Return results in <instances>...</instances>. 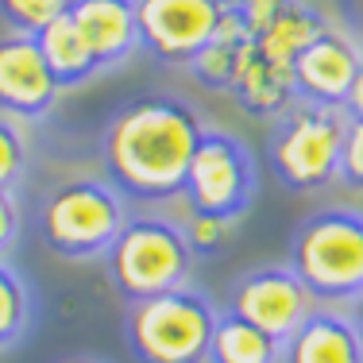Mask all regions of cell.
Returning a JSON list of instances; mask_svg holds the SVG:
<instances>
[{
    "instance_id": "1",
    "label": "cell",
    "mask_w": 363,
    "mask_h": 363,
    "mask_svg": "<svg viewBox=\"0 0 363 363\" xmlns=\"http://www.w3.org/2000/svg\"><path fill=\"white\" fill-rule=\"evenodd\" d=\"M205 120L189 101L170 93H143L124 101L101 128V170L128 201L162 205L186 189V170Z\"/></svg>"
},
{
    "instance_id": "2",
    "label": "cell",
    "mask_w": 363,
    "mask_h": 363,
    "mask_svg": "<svg viewBox=\"0 0 363 363\" xmlns=\"http://www.w3.org/2000/svg\"><path fill=\"white\" fill-rule=\"evenodd\" d=\"M128 197L97 174L62 178L39 197L35 205V236L50 255L70 263L105 259L112 240L128 224Z\"/></svg>"
},
{
    "instance_id": "3",
    "label": "cell",
    "mask_w": 363,
    "mask_h": 363,
    "mask_svg": "<svg viewBox=\"0 0 363 363\" xmlns=\"http://www.w3.org/2000/svg\"><path fill=\"white\" fill-rule=\"evenodd\" d=\"M317 306H348L363 290V209L321 205L294 228L290 259Z\"/></svg>"
},
{
    "instance_id": "4",
    "label": "cell",
    "mask_w": 363,
    "mask_h": 363,
    "mask_svg": "<svg viewBox=\"0 0 363 363\" xmlns=\"http://www.w3.org/2000/svg\"><path fill=\"white\" fill-rule=\"evenodd\" d=\"M194 247L186 240V228L162 213H135L120 228L105 252V274L112 290L132 306V301L155 298L174 286H186L194 274Z\"/></svg>"
},
{
    "instance_id": "5",
    "label": "cell",
    "mask_w": 363,
    "mask_h": 363,
    "mask_svg": "<svg viewBox=\"0 0 363 363\" xmlns=\"http://www.w3.org/2000/svg\"><path fill=\"white\" fill-rule=\"evenodd\" d=\"M217 313L209 294L186 282L132 301L124 313V344L140 363H209Z\"/></svg>"
},
{
    "instance_id": "6",
    "label": "cell",
    "mask_w": 363,
    "mask_h": 363,
    "mask_svg": "<svg viewBox=\"0 0 363 363\" xmlns=\"http://www.w3.org/2000/svg\"><path fill=\"white\" fill-rule=\"evenodd\" d=\"M348 112L313 101H294L274 116L267 135V159L271 170L290 194H321L333 182H340V155Z\"/></svg>"
},
{
    "instance_id": "7",
    "label": "cell",
    "mask_w": 363,
    "mask_h": 363,
    "mask_svg": "<svg viewBox=\"0 0 363 363\" xmlns=\"http://www.w3.org/2000/svg\"><path fill=\"white\" fill-rule=\"evenodd\" d=\"M255 194L259 162L252 147L224 128H205L186 170V189H182L189 213H209V217L240 224L252 213Z\"/></svg>"
},
{
    "instance_id": "8",
    "label": "cell",
    "mask_w": 363,
    "mask_h": 363,
    "mask_svg": "<svg viewBox=\"0 0 363 363\" xmlns=\"http://www.w3.org/2000/svg\"><path fill=\"white\" fill-rule=\"evenodd\" d=\"M232 0H135L140 47L162 66H189L217 35Z\"/></svg>"
},
{
    "instance_id": "9",
    "label": "cell",
    "mask_w": 363,
    "mask_h": 363,
    "mask_svg": "<svg viewBox=\"0 0 363 363\" xmlns=\"http://www.w3.org/2000/svg\"><path fill=\"white\" fill-rule=\"evenodd\" d=\"M313 306H317V298L309 294V286L298 279V271L290 263H263V267L236 274V282L224 294L220 309H228V313L259 325L263 333L286 340L294 328L309 317Z\"/></svg>"
},
{
    "instance_id": "10",
    "label": "cell",
    "mask_w": 363,
    "mask_h": 363,
    "mask_svg": "<svg viewBox=\"0 0 363 363\" xmlns=\"http://www.w3.org/2000/svg\"><path fill=\"white\" fill-rule=\"evenodd\" d=\"M62 85L55 82L35 35H0V112L20 124H39L55 112Z\"/></svg>"
},
{
    "instance_id": "11",
    "label": "cell",
    "mask_w": 363,
    "mask_h": 363,
    "mask_svg": "<svg viewBox=\"0 0 363 363\" xmlns=\"http://www.w3.org/2000/svg\"><path fill=\"white\" fill-rule=\"evenodd\" d=\"M359 55H363V43L352 31L325 23L301 47V55L294 58V93H298V101L344 108L359 70Z\"/></svg>"
},
{
    "instance_id": "12",
    "label": "cell",
    "mask_w": 363,
    "mask_h": 363,
    "mask_svg": "<svg viewBox=\"0 0 363 363\" xmlns=\"http://www.w3.org/2000/svg\"><path fill=\"white\" fill-rule=\"evenodd\" d=\"M70 20L93 50L101 74L124 66L140 50V12L135 0H74Z\"/></svg>"
},
{
    "instance_id": "13",
    "label": "cell",
    "mask_w": 363,
    "mask_h": 363,
    "mask_svg": "<svg viewBox=\"0 0 363 363\" xmlns=\"http://www.w3.org/2000/svg\"><path fill=\"white\" fill-rule=\"evenodd\" d=\"M279 363H363V336L344 306H313L282 340Z\"/></svg>"
},
{
    "instance_id": "14",
    "label": "cell",
    "mask_w": 363,
    "mask_h": 363,
    "mask_svg": "<svg viewBox=\"0 0 363 363\" xmlns=\"http://www.w3.org/2000/svg\"><path fill=\"white\" fill-rule=\"evenodd\" d=\"M228 97L247 116L274 120L298 101V93H294V70L274 62V58H267V55H259L255 43H252L244 62H240V70H236V82H232Z\"/></svg>"
},
{
    "instance_id": "15",
    "label": "cell",
    "mask_w": 363,
    "mask_h": 363,
    "mask_svg": "<svg viewBox=\"0 0 363 363\" xmlns=\"http://www.w3.org/2000/svg\"><path fill=\"white\" fill-rule=\"evenodd\" d=\"M247 47H252V31H247L244 20H240L236 0H232L228 16H224V23L217 28V35L205 43V50L186 66V70L197 85H205V89L228 93L232 82H236L240 62H244V55H247Z\"/></svg>"
},
{
    "instance_id": "16",
    "label": "cell",
    "mask_w": 363,
    "mask_h": 363,
    "mask_svg": "<svg viewBox=\"0 0 363 363\" xmlns=\"http://www.w3.org/2000/svg\"><path fill=\"white\" fill-rule=\"evenodd\" d=\"M35 39H39V50H43V58H47L50 74H55V82L62 85V93L66 89H82L85 82H93V77L101 74L97 58H93V50L85 47L82 31L74 28L70 12L58 16V20H50Z\"/></svg>"
},
{
    "instance_id": "17",
    "label": "cell",
    "mask_w": 363,
    "mask_h": 363,
    "mask_svg": "<svg viewBox=\"0 0 363 363\" xmlns=\"http://www.w3.org/2000/svg\"><path fill=\"white\" fill-rule=\"evenodd\" d=\"M325 23L328 20L321 16V8H313L309 0H290L263 31H255L252 43H255L259 55H267V58H274V62H282L294 70V58L301 55V47H306Z\"/></svg>"
},
{
    "instance_id": "18",
    "label": "cell",
    "mask_w": 363,
    "mask_h": 363,
    "mask_svg": "<svg viewBox=\"0 0 363 363\" xmlns=\"http://www.w3.org/2000/svg\"><path fill=\"white\" fill-rule=\"evenodd\" d=\"M282 359V340L263 333L259 325L220 309L217 328L209 344V363H279Z\"/></svg>"
},
{
    "instance_id": "19",
    "label": "cell",
    "mask_w": 363,
    "mask_h": 363,
    "mask_svg": "<svg viewBox=\"0 0 363 363\" xmlns=\"http://www.w3.org/2000/svg\"><path fill=\"white\" fill-rule=\"evenodd\" d=\"M39 321V298L31 282L16 271L8 259H0V352L20 348Z\"/></svg>"
},
{
    "instance_id": "20",
    "label": "cell",
    "mask_w": 363,
    "mask_h": 363,
    "mask_svg": "<svg viewBox=\"0 0 363 363\" xmlns=\"http://www.w3.org/2000/svg\"><path fill=\"white\" fill-rule=\"evenodd\" d=\"M28 162H31L28 128L0 112V189H20V182L28 178Z\"/></svg>"
},
{
    "instance_id": "21",
    "label": "cell",
    "mask_w": 363,
    "mask_h": 363,
    "mask_svg": "<svg viewBox=\"0 0 363 363\" xmlns=\"http://www.w3.org/2000/svg\"><path fill=\"white\" fill-rule=\"evenodd\" d=\"M74 0H0V20L8 31H23V35H39L50 20L70 12Z\"/></svg>"
},
{
    "instance_id": "22",
    "label": "cell",
    "mask_w": 363,
    "mask_h": 363,
    "mask_svg": "<svg viewBox=\"0 0 363 363\" xmlns=\"http://www.w3.org/2000/svg\"><path fill=\"white\" fill-rule=\"evenodd\" d=\"M182 228H186V240H189V247H194V255H217L232 244V236H236V224L209 217V213H189Z\"/></svg>"
},
{
    "instance_id": "23",
    "label": "cell",
    "mask_w": 363,
    "mask_h": 363,
    "mask_svg": "<svg viewBox=\"0 0 363 363\" xmlns=\"http://www.w3.org/2000/svg\"><path fill=\"white\" fill-rule=\"evenodd\" d=\"M340 182L348 189H356V194H363V116H348L344 155H340Z\"/></svg>"
},
{
    "instance_id": "24",
    "label": "cell",
    "mask_w": 363,
    "mask_h": 363,
    "mask_svg": "<svg viewBox=\"0 0 363 363\" xmlns=\"http://www.w3.org/2000/svg\"><path fill=\"white\" fill-rule=\"evenodd\" d=\"M23 236V205L16 189H0V259H8L16 252Z\"/></svg>"
},
{
    "instance_id": "25",
    "label": "cell",
    "mask_w": 363,
    "mask_h": 363,
    "mask_svg": "<svg viewBox=\"0 0 363 363\" xmlns=\"http://www.w3.org/2000/svg\"><path fill=\"white\" fill-rule=\"evenodd\" d=\"M344 112H348V116H363V55H359V70H356V82H352V93H348Z\"/></svg>"
},
{
    "instance_id": "26",
    "label": "cell",
    "mask_w": 363,
    "mask_h": 363,
    "mask_svg": "<svg viewBox=\"0 0 363 363\" xmlns=\"http://www.w3.org/2000/svg\"><path fill=\"white\" fill-rule=\"evenodd\" d=\"M348 313H352V325H356V328H359V336H363V290L348 301Z\"/></svg>"
},
{
    "instance_id": "27",
    "label": "cell",
    "mask_w": 363,
    "mask_h": 363,
    "mask_svg": "<svg viewBox=\"0 0 363 363\" xmlns=\"http://www.w3.org/2000/svg\"><path fill=\"white\" fill-rule=\"evenodd\" d=\"M58 363H105V359H93V356H66V359H58Z\"/></svg>"
},
{
    "instance_id": "28",
    "label": "cell",
    "mask_w": 363,
    "mask_h": 363,
    "mask_svg": "<svg viewBox=\"0 0 363 363\" xmlns=\"http://www.w3.org/2000/svg\"><path fill=\"white\" fill-rule=\"evenodd\" d=\"M344 4H348V12H359V8H363V0H344Z\"/></svg>"
}]
</instances>
